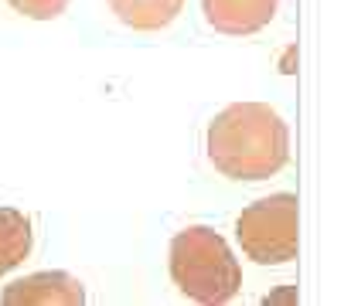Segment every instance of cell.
<instances>
[{"instance_id":"52a82bcc","label":"cell","mask_w":351,"mask_h":306,"mask_svg":"<svg viewBox=\"0 0 351 306\" xmlns=\"http://www.w3.org/2000/svg\"><path fill=\"white\" fill-rule=\"evenodd\" d=\"M31 255V221L17 207H0V276Z\"/></svg>"},{"instance_id":"5b68a950","label":"cell","mask_w":351,"mask_h":306,"mask_svg":"<svg viewBox=\"0 0 351 306\" xmlns=\"http://www.w3.org/2000/svg\"><path fill=\"white\" fill-rule=\"evenodd\" d=\"M276 3L280 0H202V10L215 31L242 38L263 31L273 21Z\"/></svg>"},{"instance_id":"8992f818","label":"cell","mask_w":351,"mask_h":306,"mask_svg":"<svg viewBox=\"0 0 351 306\" xmlns=\"http://www.w3.org/2000/svg\"><path fill=\"white\" fill-rule=\"evenodd\" d=\"M110 7L133 31H160L181 14L184 0H110Z\"/></svg>"},{"instance_id":"7a4b0ae2","label":"cell","mask_w":351,"mask_h":306,"mask_svg":"<svg viewBox=\"0 0 351 306\" xmlns=\"http://www.w3.org/2000/svg\"><path fill=\"white\" fill-rule=\"evenodd\" d=\"M171 279L195 303H229L242 286V269L219 231L195 225L171 238Z\"/></svg>"},{"instance_id":"ba28073f","label":"cell","mask_w":351,"mask_h":306,"mask_svg":"<svg viewBox=\"0 0 351 306\" xmlns=\"http://www.w3.org/2000/svg\"><path fill=\"white\" fill-rule=\"evenodd\" d=\"M7 3L17 14L31 17V21H51V17H58L69 7V0H7Z\"/></svg>"},{"instance_id":"277c9868","label":"cell","mask_w":351,"mask_h":306,"mask_svg":"<svg viewBox=\"0 0 351 306\" xmlns=\"http://www.w3.org/2000/svg\"><path fill=\"white\" fill-rule=\"evenodd\" d=\"M0 300L7 306H17V303L79 306V303H86V290L69 272H34V276H24V279H14L10 286H3V296Z\"/></svg>"},{"instance_id":"6da1fadb","label":"cell","mask_w":351,"mask_h":306,"mask_svg":"<svg viewBox=\"0 0 351 306\" xmlns=\"http://www.w3.org/2000/svg\"><path fill=\"white\" fill-rule=\"evenodd\" d=\"M290 133L266 102H235L208 126V160L232 181H266L283 170Z\"/></svg>"},{"instance_id":"3957f363","label":"cell","mask_w":351,"mask_h":306,"mask_svg":"<svg viewBox=\"0 0 351 306\" xmlns=\"http://www.w3.org/2000/svg\"><path fill=\"white\" fill-rule=\"evenodd\" d=\"M239 245L245 259L259 266H280L297 259L300 248V214L293 194H269L249 204L235 221Z\"/></svg>"}]
</instances>
